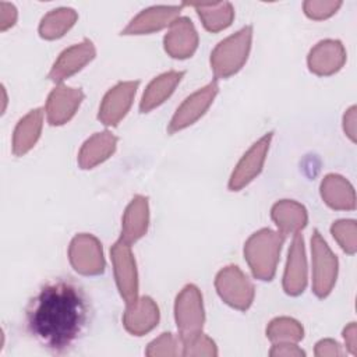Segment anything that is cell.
<instances>
[{"label":"cell","instance_id":"7c38bea8","mask_svg":"<svg viewBox=\"0 0 357 357\" xmlns=\"http://www.w3.org/2000/svg\"><path fill=\"white\" fill-rule=\"evenodd\" d=\"M96 54V49L89 39H84L60 53L53 63L47 78L53 82H63L66 78L82 70Z\"/></svg>","mask_w":357,"mask_h":357},{"label":"cell","instance_id":"2e32d148","mask_svg":"<svg viewBox=\"0 0 357 357\" xmlns=\"http://www.w3.org/2000/svg\"><path fill=\"white\" fill-rule=\"evenodd\" d=\"M307 258L304 238L296 233L287 254V262L283 273V290L289 296H298L307 286Z\"/></svg>","mask_w":357,"mask_h":357},{"label":"cell","instance_id":"cb8c5ba5","mask_svg":"<svg viewBox=\"0 0 357 357\" xmlns=\"http://www.w3.org/2000/svg\"><path fill=\"white\" fill-rule=\"evenodd\" d=\"M43 110L36 107L28 112L15 126L13 134V153L22 156L29 152L40 137L43 126Z\"/></svg>","mask_w":357,"mask_h":357},{"label":"cell","instance_id":"7a4b0ae2","mask_svg":"<svg viewBox=\"0 0 357 357\" xmlns=\"http://www.w3.org/2000/svg\"><path fill=\"white\" fill-rule=\"evenodd\" d=\"M286 236L272 229H261L252 233L244 244V258L259 280H272Z\"/></svg>","mask_w":357,"mask_h":357},{"label":"cell","instance_id":"9a60e30c","mask_svg":"<svg viewBox=\"0 0 357 357\" xmlns=\"http://www.w3.org/2000/svg\"><path fill=\"white\" fill-rule=\"evenodd\" d=\"M346 63V49L340 40H319L308 53L307 64L311 73L325 77L337 73Z\"/></svg>","mask_w":357,"mask_h":357},{"label":"cell","instance_id":"5b68a950","mask_svg":"<svg viewBox=\"0 0 357 357\" xmlns=\"http://www.w3.org/2000/svg\"><path fill=\"white\" fill-rule=\"evenodd\" d=\"M311 262H312V291L317 297L325 298L333 289L337 278V258L321 236L314 230L311 237Z\"/></svg>","mask_w":357,"mask_h":357},{"label":"cell","instance_id":"9c48e42d","mask_svg":"<svg viewBox=\"0 0 357 357\" xmlns=\"http://www.w3.org/2000/svg\"><path fill=\"white\" fill-rule=\"evenodd\" d=\"M218 92H219V85H218V81L213 79L212 82L206 84L205 86L199 88L198 91L187 96L181 102V105L176 109L169 123L167 131L173 134L194 124L209 109Z\"/></svg>","mask_w":357,"mask_h":357},{"label":"cell","instance_id":"d4e9b609","mask_svg":"<svg viewBox=\"0 0 357 357\" xmlns=\"http://www.w3.org/2000/svg\"><path fill=\"white\" fill-rule=\"evenodd\" d=\"M197 8V13L202 21V25L209 32H219L226 29L234 18V8L229 1L215 3H183Z\"/></svg>","mask_w":357,"mask_h":357},{"label":"cell","instance_id":"5bb4252c","mask_svg":"<svg viewBox=\"0 0 357 357\" xmlns=\"http://www.w3.org/2000/svg\"><path fill=\"white\" fill-rule=\"evenodd\" d=\"M184 4L180 6H152L139 11L121 31V35H144L160 31L178 18Z\"/></svg>","mask_w":357,"mask_h":357},{"label":"cell","instance_id":"e575fe53","mask_svg":"<svg viewBox=\"0 0 357 357\" xmlns=\"http://www.w3.org/2000/svg\"><path fill=\"white\" fill-rule=\"evenodd\" d=\"M343 130L346 135L356 141V106H351L343 116Z\"/></svg>","mask_w":357,"mask_h":357},{"label":"cell","instance_id":"836d02e7","mask_svg":"<svg viewBox=\"0 0 357 357\" xmlns=\"http://www.w3.org/2000/svg\"><path fill=\"white\" fill-rule=\"evenodd\" d=\"M17 8L11 3H0V29L6 31L11 28L17 21Z\"/></svg>","mask_w":357,"mask_h":357},{"label":"cell","instance_id":"277c9868","mask_svg":"<svg viewBox=\"0 0 357 357\" xmlns=\"http://www.w3.org/2000/svg\"><path fill=\"white\" fill-rule=\"evenodd\" d=\"M174 319L181 342L202 332L205 311L202 294L195 284L184 286L177 294L174 301Z\"/></svg>","mask_w":357,"mask_h":357},{"label":"cell","instance_id":"484cf974","mask_svg":"<svg viewBox=\"0 0 357 357\" xmlns=\"http://www.w3.org/2000/svg\"><path fill=\"white\" fill-rule=\"evenodd\" d=\"M78 14L74 8L59 7L50 10L43 15L39 24V35L43 39H57L61 38L77 21Z\"/></svg>","mask_w":357,"mask_h":357},{"label":"cell","instance_id":"e0dca14e","mask_svg":"<svg viewBox=\"0 0 357 357\" xmlns=\"http://www.w3.org/2000/svg\"><path fill=\"white\" fill-rule=\"evenodd\" d=\"M163 46L173 59H188L198 47V33L188 17L176 18L163 38Z\"/></svg>","mask_w":357,"mask_h":357},{"label":"cell","instance_id":"52a82bcc","mask_svg":"<svg viewBox=\"0 0 357 357\" xmlns=\"http://www.w3.org/2000/svg\"><path fill=\"white\" fill-rule=\"evenodd\" d=\"M110 257L119 293L128 304L138 297V272L131 244L119 238L110 248Z\"/></svg>","mask_w":357,"mask_h":357},{"label":"cell","instance_id":"44dd1931","mask_svg":"<svg viewBox=\"0 0 357 357\" xmlns=\"http://www.w3.org/2000/svg\"><path fill=\"white\" fill-rule=\"evenodd\" d=\"M321 197L332 209L351 211L356 208V192L353 185L340 174H326L321 181Z\"/></svg>","mask_w":357,"mask_h":357},{"label":"cell","instance_id":"f1b7e54d","mask_svg":"<svg viewBox=\"0 0 357 357\" xmlns=\"http://www.w3.org/2000/svg\"><path fill=\"white\" fill-rule=\"evenodd\" d=\"M183 349V343L180 337H176L173 333L170 332H165L162 333L159 337L153 339L146 350L145 354L148 357H159V356H178L181 354Z\"/></svg>","mask_w":357,"mask_h":357},{"label":"cell","instance_id":"4316f807","mask_svg":"<svg viewBox=\"0 0 357 357\" xmlns=\"http://www.w3.org/2000/svg\"><path fill=\"white\" fill-rule=\"evenodd\" d=\"M266 337L272 343H297L304 337V329L298 321L289 317H278L266 326Z\"/></svg>","mask_w":357,"mask_h":357},{"label":"cell","instance_id":"d6986e66","mask_svg":"<svg viewBox=\"0 0 357 357\" xmlns=\"http://www.w3.org/2000/svg\"><path fill=\"white\" fill-rule=\"evenodd\" d=\"M149 226V204L144 195H135L127 205L121 219L120 238L131 244L144 237Z\"/></svg>","mask_w":357,"mask_h":357},{"label":"cell","instance_id":"f546056e","mask_svg":"<svg viewBox=\"0 0 357 357\" xmlns=\"http://www.w3.org/2000/svg\"><path fill=\"white\" fill-rule=\"evenodd\" d=\"M183 349H181V356H206V357H215L218 356V347L216 343L202 332L183 340Z\"/></svg>","mask_w":357,"mask_h":357},{"label":"cell","instance_id":"ba28073f","mask_svg":"<svg viewBox=\"0 0 357 357\" xmlns=\"http://www.w3.org/2000/svg\"><path fill=\"white\" fill-rule=\"evenodd\" d=\"M71 266L81 275L95 276L105 271V257L100 241L89 233L77 234L68 247Z\"/></svg>","mask_w":357,"mask_h":357},{"label":"cell","instance_id":"3957f363","mask_svg":"<svg viewBox=\"0 0 357 357\" xmlns=\"http://www.w3.org/2000/svg\"><path fill=\"white\" fill-rule=\"evenodd\" d=\"M252 40V26L245 25L220 40L211 53V68L216 78H229L245 64Z\"/></svg>","mask_w":357,"mask_h":357},{"label":"cell","instance_id":"603a6c76","mask_svg":"<svg viewBox=\"0 0 357 357\" xmlns=\"http://www.w3.org/2000/svg\"><path fill=\"white\" fill-rule=\"evenodd\" d=\"M183 77H184V71H176V70H170L167 73H163L155 77L148 84V86L142 93V98L139 102V110L142 113H148L152 109L160 106L174 92L176 86L180 84Z\"/></svg>","mask_w":357,"mask_h":357},{"label":"cell","instance_id":"d6a6232c","mask_svg":"<svg viewBox=\"0 0 357 357\" xmlns=\"http://www.w3.org/2000/svg\"><path fill=\"white\" fill-rule=\"evenodd\" d=\"M315 356L318 357H337V356H342L343 351H342V347L337 342L332 340V339H322L319 340L317 344H315Z\"/></svg>","mask_w":357,"mask_h":357},{"label":"cell","instance_id":"8992f818","mask_svg":"<svg viewBox=\"0 0 357 357\" xmlns=\"http://www.w3.org/2000/svg\"><path fill=\"white\" fill-rule=\"evenodd\" d=\"M215 287L227 305L240 311L248 310L255 296L252 282L237 265L220 269L215 278Z\"/></svg>","mask_w":357,"mask_h":357},{"label":"cell","instance_id":"ac0fdd59","mask_svg":"<svg viewBox=\"0 0 357 357\" xmlns=\"http://www.w3.org/2000/svg\"><path fill=\"white\" fill-rule=\"evenodd\" d=\"M159 317L160 314L156 303L151 297L142 296L126 304L123 325L128 333L134 336H142L158 325Z\"/></svg>","mask_w":357,"mask_h":357},{"label":"cell","instance_id":"7402d4cb","mask_svg":"<svg viewBox=\"0 0 357 357\" xmlns=\"http://www.w3.org/2000/svg\"><path fill=\"white\" fill-rule=\"evenodd\" d=\"M271 218L284 236L300 233L308 222L307 209L293 199L278 201L271 209Z\"/></svg>","mask_w":357,"mask_h":357},{"label":"cell","instance_id":"1f68e13d","mask_svg":"<svg viewBox=\"0 0 357 357\" xmlns=\"http://www.w3.org/2000/svg\"><path fill=\"white\" fill-rule=\"evenodd\" d=\"M269 356L272 357H301L305 356V351L301 350L296 343L282 342V343H273Z\"/></svg>","mask_w":357,"mask_h":357},{"label":"cell","instance_id":"4dcf8cb0","mask_svg":"<svg viewBox=\"0 0 357 357\" xmlns=\"http://www.w3.org/2000/svg\"><path fill=\"white\" fill-rule=\"evenodd\" d=\"M342 6V1H315V0H308L304 1L303 8L307 17L312 20H325L331 15H333L337 8Z\"/></svg>","mask_w":357,"mask_h":357},{"label":"cell","instance_id":"8fae6325","mask_svg":"<svg viewBox=\"0 0 357 357\" xmlns=\"http://www.w3.org/2000/svg\"><path fill=\"white\" fill-rule=\"evenodd\" d=\"M139 81H121L110 88L102 99L98 119L107 127L117 126L130 110Z\"/></svg>","mask_w":357,"mask_h":357},{"label":"cell","instance_id":"ffe728a7","mask_svg":"<svg viewBox=\"0 0 357 357\" xmlns=\"http://www.w3.org/2000/svg\"><path fill=\"white\" fill-rule=\"evenodd\" d=\"M117 146V137L110 131L95 132L81 146L78 152V165L81 169H92L109 159Z\"/></svg>","mask_w":357,"mask_h":357},{"label":"cell","instance_id":"30bf717a","mask_svg":"<svg viewBox=\"0 0 357 357\" xmlns=\"http://www.w3.org/2000/svg\"><path fill=\"white\" fill-rule=\"evenodd\" d=\"M272 135H273L272 131L266 132L257 142H254L250 146V149L241 156V159L236 165L229 178L230 191H240L261 173L265 163L266 153L269 151Z\"/></svg>","mask_w":357,"mask_h":357},{"label":"cell","instance_id":"6da1fadb","mask_svg":"<svg viewBox=\"0 0 357 357\" xmlns=\"http://www.w3.org/2000/svg\"><path fill=\"white\" fill-rule=\"evenodd\" d=\"M91 315V303L82 286L71 278H56L29 300L25 326L42 347L64 354L85 333Z\"/></svg>","mask_w":357,"mask_h":357},{"label":"cell","instance_id":"d590c367","mask_svg":"<svg viewBox=\"0 0 357 357\" xmlns=\"http://www.w3.org/2000/svg\"><path fill=\"white\" fill-rule=\"evenodd\" d=\"M357 331H356V324L350 322L344 329H343V339L346 343L347 350L351 354L357 353Z\"/></svg>","mask_w":357,"mask_h":357},{"label":"cell","instance_id":"83f0119b","mask_svg":"<svg viewBox=\"0 0 357 357\" xmlns=\"http://www.w3.org/2000/svg\"><path fill=\"white\" fill-rule=\"evenodd\" d=\"M331 233L333 238L337 241V244L342 247V250L350 255H353L357 250V225L353 219H340L333 222L331 226Z\"/></svg>","mask_w":357,"mask_h":357},{"label":"cell","instance_id":"4fadbf2b","mask_svg":"<svg viewBox=\"0 0 357 357\" xmlns=\"http://www.w3.org/2000/svg\"><path fill=\"white\" fill-rule=\"evenodd\" d=\"M84 100V92L79 88H71L67 85H57L47 96L46 100V117L52 126H63L77 113L81 102Z\"/></svg>","mask_w":357,"mask_h":357}]
</instances>
